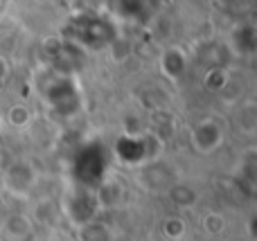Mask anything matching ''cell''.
<instances>
[{"instance_id":"8fae6325","label":"cell","mask_w":257,"mask_h":241,"mask_svg":"<svg viewBox=\"0 0 257 241\" xmlns=\"http://www.w3.org/2000/svg\"><path fill=\"white\" fill-rule=\"evenodd\" d=\"M185 68H187V59L178 48H169L163 52V57H160V72L167 79H172V81L181 79Z\"/></svg>"},{"instance_id":"5bb4252c","label":"cell","mask_w":257,"mask_h":241,"mask_svg":"<svg viewBox=\"0 0 257 241\" xmlns=\"http://www.w3.org/2000/svg\"><path fill=\"white\" fill-rule=\"evenodd\" d=\"M167 196L174 198V203L181 207H190L192 203L196 201V192L190 187V185H181V183H174L172 187L167 189Z\"/></svg>"},{"instance_id":"9c48e42d","label":"cell","mask_w":257,"mask_h":241,"mask_svg":"<svg viewBox=\"0 0 257 241\" xmlns=\"http://www.w3.org/2000/svg\"><path fill=\"white\" fill-rule=\"evenodd\" d=\"M138 180H140V185L145 189H149V192L167 194V189L176 183V176H174L172 167H165V165H160L158 160H154V162H149V165L140 167Z\"/></svg>"},{"instance_id":"3957f363","label":"cell","mask_w":257,"mask_h":241,"mask_svg":"<svg viewBox=\"0 0 257 241\" xmlns=\"http://www.w3.org/2000/svg\"><path fill=\"white\" fill-rule=\"evenodd\" d=\"M41 97H43L48 111L54 117H61V120H70L77 113L81 111V104H84V95H81L79 81L77 77H68V75H54L48 70L43 81V88H41Z\"/></svg>"},{"instance_id":"ba28073f","label":"cell","mask_w":257,"mask_h":241,"mask_svg":"<svg viewBox=\"0 0 257 241\" xmlns=\"http://www.w3.org/2000/svg\"><path fill=\"white\" fill-rule=\"evenodd\" d=\"M221 144H223V126L217 120L208 117V120H201L194 126V131H192V147H194L196 153L210 156V153L219 151Z\"/></svg>"},{"instance_id":"7c38bea8","label":"cell","mask_w":257,"mask_h":241,"mask_svg":"<svg viewBox=\"0 0 257 241\" xmlns=\"http://www.w3.org/2000/svg\"><path fill=\"white\" fill-rule=\"evenodd\" d=\"M77 234H79L81 241H113V230L99 219H93L88 223L79 225Z\"/></svg>"},{"instance_id":"ac0fdd59","label":"cell","mask_w":257,"mask_h":241,"mask_svg":"<svg viewBox=\"0 0 257 241\" xmlns=\"http://www.w3.org/2000/svg\"><path fill=\"white\" fill-rule=\"evenodd\" d=\"M9 77H12V66L5 57H0V90L9 84Z\"/></svg>"},{"instance_id":"6da1fadb","label":"cell","mask_w":257,"mask_h":241,"mask_svg":"<svg viewBox=\"0 0 257 241\" xmlns=\"http://www.w3.org/2000/svg\"><path fill=\"white\" fill-rule=\"evenodd\" d=\"M61 39L79 48L81 52H102L117 41V27L104 12L75 14L68 21Z\"/></svg>"},{"instance_id":"7a4b0ae2","label":"cell","mask_w":257,"mask_h":241,"mask_svg":"<svg viewBox=\"0 0 257 241\" xmlns=\"http://www.w3.org/2000/svg\"><path fill=\"white\" fill-rule=\"evenodd\" d=\"M113 165L111 147L104 140H86L75 149L70 158L72 185L95 189L99 183L108 178V169Z\"/></svg>"},{"instance_id":"30bf717a","label":"cell","mask_w":257,"mask_h":241,"mask_svg":"<svg viewBox=\"0 0 257 241\" xmlns=\"http://www.w3.org/2000/svg\"><path fill=\"white\" fill-rule=\"evenodd\" d=\"M106 7L115 16L136 23L149 16V0H106Z\"/></svg>"},{"instance_id":"e0dca14e","label":"cell","mask_w":257,"mask_h":241,"mask_svg":"<svg viewBox=\"0 0 257 241\" xmlns=\"http://www.w3.org/2000/svg\"><path fill=\"white\" fill-rule=\"evenodd\" d=\"M104 7H106V0H72V9H75V14L102 12Z\"/></svg>"},{"instance_id":"8992f818","label":"cell","mask_w":257,"mask_h":241,"mask_svg":"<svg viewBox=\"0 0 257 241\" xmlns=\"http://www.w3.org/2000/svg\"><path fill=\"white\" fill-rule=\"evenodd\" d=\"M61 205H63V214L70 219V223L75 225V228L97 219V212H99V203H97V196H95V189L79 187V185H72Z\"/></svg>"},{"instance_id":"5b68a950","label":"cell","mask_w":257,"mask_h":241,"mask_svg":"<svg viewBox=\"0 0 257 241\" xmlns=\"http://www.w3.org/2000/svg\"><path fill=\"white\" fill-rule=\"evenodd\" d=\"M43 61L54 75L77 77V72L84 68V52L66 39H52L43 45Z\"/></svg>"},{"instance_id":"277c9868","label":"cell","mask_w":257,"mask_h":241,"mask_svg":"<svg viewBox=\"0 0 257 241\" xmlns=\"http://www.w3.org/2000/svg\"><path fill=\"white\" fill-rule=\"evenodd\" d=\"M111 147L113 160L124 167H145L149 162L158 160L163 142L154 133H120Z\"/></svg>"},{"instance_id":"2e32d148","label":"cell","mask_w":257,"mask_h":241,"mask_svg":"<svg viewBox=\"0 0 257 241\" xmlns=\"http://www.w3.org/2000/svg\"><path fill=\"white\" fill-rule=\"evenodd\" d=\"M32 120V111L27 106H23V104H16V106H12L7 111V122L14 126V129H23V126H27Z\"/></svg>"},{"instance_id":"52a82bcc","label":"cell","mask_w":257,"mask_h":241,"mask_svg":"<svg viewBox=\"0 0 257 241\" xmlns=\"http://www.w3.org/2000/svg\"><path fill=\"white\" fill-rule=\"evenodd\" d=\"M36 183H39V171L30 160H23V158L7 165L3 174L5 189L9 194H16V196H27L36 187Z\"/></svg>"},{"instance_id":"9a60e30c","label":"cell","mask_w":257,"mask_h":241,"mask_svg":"<svg viewBox=\"0 0 257 241\" xmlns=\"http://www.w3.org/2000/svg\"><path fill=\"white\" fill-rule=\"evenodd\" d=\"M235 39L237 41L241 39V43L232 45L237 54H241V57H248V54L255 52V32H253V27H241V30L235 34Z\"/></svg>"},{"instance_id":"4fadbf2b","label":"cell","mask_w":257,"mask_h":241,"mask_svg":"<svg viewBox=\"0 0 257 241\" xmlns=\"http://www.w3.org/2000/svg\"><path fill=\"white\" fill-rule=\"evenodd\" d=\"M5 230H7L9 237L14 239H23V237H32L34 228H32V221L23 214H12L5 223Z\"/></svg>"}]
</instances>
